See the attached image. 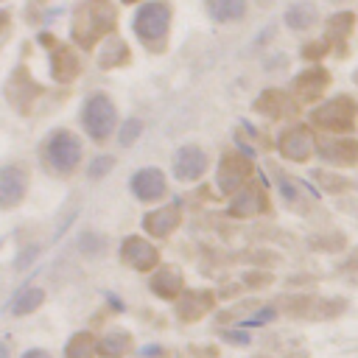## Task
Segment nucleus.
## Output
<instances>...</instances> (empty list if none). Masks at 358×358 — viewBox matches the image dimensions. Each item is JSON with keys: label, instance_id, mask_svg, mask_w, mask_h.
Listing matches in <instances>:
<instances>
[{"label": "nucleus", "instance_id": "obj_2", "mask_svg": "<svg viewBox=\"0 0 358 358\" xmlns=\"http://www.w3.org/2000/svg\"><path fill=\"white\" fill-rule=\"evenodd\" d=\"M84 123H87V129L98 137V140H103L106 134H109V129H112V123H115V109L106 103V98H92L90 103H87V115H84Z\"/></svg>", "mask_w": 358, "mask_h": 358}, {"label": "nucleus", "instance_id": "obj_8", "mask_svg": "<svg viewBox=\"0 0 358 358\" xmlns=\"http://www.w3.org/2000/svg\"><path fill=\"white\" fill-rule=\"evenodd\" d=\"M137 131H140V120H131V123L126 126V131H123L120 143H131V137H137Z\"/></svg>", "mask_w": 358, "mask_h": 358}, {"label": "nucleus", "instance_id": "obj_6", "mask_svg": "<svg viewBox=\"0 0 358 358\" xmlns=\"http://www.w3.org/2000/svg\"><path fill=\"white\" fill-rule=\"evenodd\" d=\"M39 302H42V291H39V288H28L25 294H20V296L14 299L11 310H14V313H28V310H34Z\"/></svg>", "mask_w": 358, "mask_h": 358}, {"label": "nucleus", "instance_id": "obj_1", "mask_svg": "<svg viewBox=\"0 0 358 358\" xmlns=\"http://www.w3.org/2000/svg\"><path fill=\"white\" fill-rule=\"evenodd\" d=\"M78 157H81V148H78L76 137H70L67 131H56V137L48 143V159H50L59 171L76 168Z\"/></svg>", "mask_w": 358, "mask_h": 358}, {"label": "nucleus", "instance_id": "obj_9", "mask_svg": "<svg viewBox=\"0 0 358 358\" xmlns=\"http://www.w3.org/2000/svg\"><path fill=\"white\" fill-rule=\"evenodd\" d=\"M109 165H112V159H109V157H101L95 165H90V173H92V176H98V173H101L103 168H109Z\"/></svg>", "mask_w": 358, "mask_h": 358}, {"label": "nucleus", "instance_id": "obj_3", "mask_svg": "<svg viewBox=\"0 0 358 358\" xmlns=\"http://www.w3.org/2000/svg\"><path fill=\"white\" fill-rule=\"evenodd\" d=\"M22 187H25V176L17 168H3L0 171V199H3V204H14L17 196L22 193Z\"/></svg>", "mask_w": 358, "mask_h": 358}, {"label": "nucleus", "instance_id": "obj_5", "mask_svg": "<svg viewBox=\"0 0 358 358\" xmlns=\"http://www.w3.org/2000/svg\"><path fill=\"white\" fill-rule=\"evenodd\" d=\"M204 168V157L196 151V148H185L179 157H176V173L179 176H196L199 171Z\"/></svg>", "mask_w": 358, "mask_h": 358}, {"label": "nucleus", "instance_id": "obj_7", "mask_svg": "<svg viewBox=\"0 0 358 358\" xmlns=\"http://www.w3.org/2000/svg\"><path fill=\"white\" fill-rule=\"evenodd\" d=\"M313 22V8L310 6H296V8H291L288 11V25H294V28H305V25H310Z\"/></svg>", "mask_w": 358, "mask_h": 358}, {"label": "nucleus", "instance_id": "obj_11", "mask_svg": "<svg viewBox=\"0 0 358 358\" xmlns=\"http://www.w3.org/2000/svg\"><path fill=\"white\" fill-rule=\"evenodd\" d=\"M0 358H8V350H6L3 344H0Z\"/></svg>", "mask_w": 358, "mask_h": 358}, {"label": "nucleus", "instance_id": "obj_4", "mask_svg": "<svg viewBox=\"0 0 358 358\" xmlns=\"http://www.w3.org/2000/svg\"><path fill=\"white\" fill-rule=\"evenodd\" d=\"M162 176L157 173V171H140L137 176H134V182H131V190H137L140 196H145V199H151V196H159L162 193Z\"/></svg>", "mask_w": 358, "mask_h": 358}, {"label": "nucleus", "instance_id": "obj_10", "mask_svg": "<svg viewBox=\"0 0 358 358\" xmlns=\"http://www.w3.org/2000/svg\"><path fill=\"white\" fill-rule=\"evenodd\" d=\"M22 358H50L48 352H39V350H31L28 355H22Z\"/></svg>", "mask_w": 358, "mask_h": 358}]
</instances>
